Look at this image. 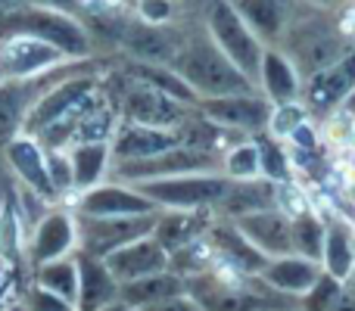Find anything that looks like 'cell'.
<instances>
[{
  "label": "cell",
  "instance_id": "cell-40",
  "mask_svg": "<svg viewBox=\"0 0 355 311\" xmlns=\"http://www.w3.org/2000/svg\"><path fill=\"white\" fill-rule=\"evenodd\" d=\"M141 311H202L196 305L190 296H175V299H166V302H156V305H147Z\"/></svg>",
  "mask_w": 355,
  "mask_h": 311
},
{
  "label": "cell",
  "instance_id": "cell-41",
  "mask_svg": "<svg viewBox=\"0 0 355 311\" xmlns=\"http://www.w3.org/2000/svg\"><path fill=\"white\" fill-rule=\"evenodd\" d=\"M300 3H309V6H315V10L340 12V10H343V6H349V3H355V0H300Z\"/></svg>",
  "mask_w": 355,
  "mask_h": 311
},
{
  "label": "cell",
  "instance_id": "cell-8",
  "mask_svg": "<svg viewBox=\"0 0 355 311\" xmlns=\"http://www.w3.org/2000/svg\"><path fill=\"white\" fill-rule=\"evenodd\" d=\"M162 212V208H159ZM159 212L150 215H125V218H91V215H75V227H78V249L91 252L97 258L112 256L131 240H141L153 233Z\"/></svg>",
  "mask_w": 355,
  "mask_h": 311
},
{
  "label": "cell",
  "instance_id": "cell-42",
  "mask_svg": "<svg viewBox=\"0 0 355 311\" xmlns=\"http://www.w3.org/2000/svg\"><path fill=\"white\" fill-rule=\"evenodd\" d=\"M16 274H12L10 268H6L3 262H0V296H6V293H12V287H16Z\"/></svg>",
  "mask_w": 355,
  "mask_h": 311
},
{
  "label": "cell",
  "instance_id": "cell-23",
  "mask_svg": "<svg viewBox=\"0 0 355 311\" xmlns=\"http://www.w3.org/2000/svg\"><path fill=\"white\" fill-rule=\"evenodd\" d=\"M281 187L284 184L265 181V177H252V181H231L227 196L221 206L215 208L218 218H243V215L262 212V208H281Z\"/></svg>",
  "mask_w": 355,
  "mask_h": 311
},
{
  "label": "cell",
  "instance_id": "cell-36",
  "mask_svg": "<svg viewBox=\"0 0 355 311\" xmlns=\"http://www.w3.org/2000/svg\"><path fill=\"white\" fill-rule=\"evenodd\" d=\"M309 118H312V112H309V106L302 103V100H296V103L275 106V109H271L268 131H271L275 137H281V141H287V137L293 134V131L300 128L302 122H309Z\"/></svg>",
  "mask_w": 355,
  "mask_h": 311
},
{
  "label": "cell",
  "instance_id": "cell-24",
  "mask_svg": "<svg viewBox=\"0 0 355 311\" xmlns=\"http://www.w3.org/2000/svg\"><path fill=\"white\" fill-rule=\"evenodd\" d=\"M246 25L256 31V37L265 47H277L290 25L293 6L290 0H231Z\"/></svg>",
  "mask_w": 355,
  "mask_h": 311
},
{
  "label": "cell",
  "instance_id": "cell-38",
  "mask_svg": "<svg viewBox=\"0 0 355 311\" xmlns=\"http://www.w3.org/2000/svg\"><path fill=\"white\" fill-rule=\"evenodd\" d=\"M22 311H75L72 302L60 299L56 293L37 287V283H28L22 290Z\"/></svg>",
  "mask_w": 355,
  "mask_h": 311
},
{
  "label": "cell",
  "instance_id": "cell-15",
  "mask_svg": "<svg viewBox=\"0 0 355 311\" xmlns=\"http://www.w3.org/2000/svg\"><path fill=\"white\" fill-rule=\"evenodd\" d=\"M3 156H6V165L12 168V175L19 177L22 187H28L35 196H41L47 206L62 202V193L56 190V184L50 181L44 147L35 141V137H28V134L12 137V141L3 147Z\"/></svg>",
  "mask_w": 355,
  "mask_h": 311
},
{
  "label": "cell",
  "instance_id": "cell-20",
  "mask_svg": "<svg viewBox=\"0 0 355 311\" xmlns=\"http://www.w3.org/2000/svg\"><path fill=\"white\" fill-rule=\"evenodd\" d=\"M302 78L300 66L284 53L281 47H268L262 56V69H259V91L268 100L271 106H284V103H296L302 100Z\"/></svg>",
  "mask_w": 355,
  "mask_h": 311
},
{
  "label": "cell",
  "instance_id": "cell-35",
  "mask_svg": "<svg viewBox=\"0 0 355 311\" xmlns=\"http://www.w3.org/2000/svg\"><path fill=\"white\" fill-rule=\"evenodd\" d=\"M343 290H346L343 281H337L331 274H321L315 281V287L306 296H300V311H331L340 296H343Z\"/></svg>",
  "mask_w": 355,
  "mask_h": 311
},
{
  "label": "cell",
  "instance_id": "cell-6",
  "mask_svg": "<svg viewBox=\"0 0 355 311\" xmlns=\"http://www.w3.org/2000/svg\"><path fill=\"white\" fill-rule=\"evenodd\" d=\"M122 75V72H119ZM125 87L122 94H116L119 100V116L128 125H150V128H184V125L193 118L196 106L178 103L175 97L156 91V87L135 81L128 75H122ZM112 85V81H110Z\"/></svg>",
  "mask_w": 355,
  "mask_h": 311
},
{
  "label": "cell",
  "instance_id": "cell-9",
  "mask_svg": "<svg viewBox=\"0 0 355 311\" xmlns=\"http://www.w3.org/2000/svg\"><path fill=\"white\" fill-rule=\"evenodd\" d=\"M196 109L209 118V122L221 125L227 131H237L243 137H256L268 131L271 109L275 106L262 97V91H246V94H227V97H209L200 100Z\"/></svg>",
  "mask_w": 355,
  "mask_h": 311
},
{
  "label": "cell",
  "instance_id": "cell-3",
  "mask_svg": "<svg viewBox=\"0 0 355 311\" xmlns=\"http://www.w3.org/2000/svg\"><path fill=\"white\" fill-rule=\"evenodd\" d=\"M202 25L212 35V41L221 47V53L259 87V69H262L265 44L256 37V31L240 19L231 0H209L202 6Z\"/></svg>",
  "mask_w": 355,
  "mask_h": 311
},
{
  "label": "cell",
  "instance_id": "cell-39",
  "mask_svg": "<svg viewBox=\"0 0 355 311\" xmlns=\"http://www.w3.org/2000/svg\"><path fill=\"white\" fill-rule=\"evenodd\" d=\"M135 12L144 22L168 25L178 12V0H135Z\"/></svg>",
  "mask_w": 355,
  "mask_h": 311
},
{
  "label": "cell",
  "instance_id": "cell-33",
  "mask_svg": "<svg viewBox=\"0 0 355 311\" xmlns=\"http://www.w3.org/2000/svg\"><path fill=\"white\" fill-rule=\"evenodd\" d=\"M259 150V171H262L265 181H275V184H293V156H290L287 141L275 137L271 131H262V134L252 137Z\"/></svg>",
  "mask_w": 355,
  "mask_h": 311
},
{
  "label": "cell",
  "instance_id": "cell-37",
  "mask_svg": "<svg viewBox=\"0 0 355 311\" xmlns=\"http://www.w3.org/2000/svg\"><path fill=\"white\" fill-rule=\"evenodd\" d=\"M47 156V171L50 181L56 184V190L62 193V202L66 196H75V181H72V159H69V150H44ZM72 202V199H69Z\"/></svg>",
  "mask_w": 355,
  "mask_h": 311
},
{
  "label": "cell",
  "instance_id": "cell-21",
  "mask_svg": "<svg viewBox=\"0 0 355 311\" xmlns=\"http://www.w3.org/2000/svg\"><path fill=\"white\" fill-rule=\"evenodd\" d=\"M215 218L218 215L212 208H162L159 218H156L153 237L172 256V252L196 243L200 237H206V231L212 227Z\"/></svg>",
  "mask_w": 355,
  "mask_h": 311
},
{
  "label": "cell",
  "instance_id": "cell-11",
  "mask_svg": "<svg viewBox=\"0 0 355 311\" xmlns=\"http://www.w3.org/2000/svg\"><path fill=\"white\" fill-rule=\"evenodd\" d=\"M187 31L178 28V25H153L144 22L141 16H131L125 25L122 37H119V47L125 50V60H137V62H159V66H172V60L178 56L184 44Z\"/></svg>",
  "mask_w": 355,
  "mask_h": 311
},
{
  "label": "cell",
  "instance_id": "cell-5",
  "mask_svg": "<svg viewBox=\"0 0 355 311\" xmlns=\"http://www.w3.org/2000/svg\"><path fill=\"white\" fill-rule=\"evenodd\" d=\"M103 72L106 69H87V72H75V75H69V78L56 81V85L31 106L28 116H25L22 134H28V137L44 134V131L53 128L56 122H62L69 112L78 109L81 103H87V100L103 87Z\"/></svg>",
  "mask_w": 355,
  "mask_h": 311
},
{
  "label": "cell",
  "instance_id": "cell-22",
  "mask_svg": "<svg viewBox=\"0 0 355 311\" xmlns=\"http://www.w3.org/2000/svg\"><path fill=\"white\" fill-rule=\"evenodd\" d=\"M75 265H78V299L75 311H100L119 299V287L122 283L112 277L103 258L91 256L85 249H75Z\"/></svg>",
  "mask_w": 355,
  "mask_h": 311
},
{
  "label": "cell",
  "instance_id": "cell-18",
  "mask_svg": "<svg viewBox=\"0 0 355 311\" xmlns=\"http://www.w3.org/2000/svg\"><path fill=\"white\" fill-rule=\"evenodd\" d=\"M234 224L246 233V240H250L265 258L296 256L293 231H290V212H284V208H262V212L237 218Z\"/></svg>",
  "mask_w": 355,
  "mask_h": 311
},
{
  "label": "cell",
  "instance_id": "cell-12",
  "mask_svg": "<svg viewBox=\"0 0 355 311\" xmlns=\"http://www.w3.org/2000/svg\"><path fill=\"white\" fill-rule=\"evenodd\" d=\"M75 215H91V218H125V215H150L159 212L153 199L141 193L131 184H97L72 199Z\"/></svg>",
  "mask_w": 355,
  "mask_h": 311
},
{
  "label": "cell",
  "instance_id": "cell-14",
  "mask_svg": "<svg viewBox=\"0 0 355 311\" xmlns=\"http://www.w3.org/2000/svg\"><path fill=\"white\" fill-rule=\"evenodd\" d=\"M206 240L215 252L218 268L234 271V274H240V277L262 274L265 265H268V258L246 240V233L240 231L231 218H215L212 227L206 231Z\"/></svg>",
  "mask_w": 355,
  "mask_h": 311
},
{
  "label": "cell",
  "instance_id": "cell-10",
  "mask_svg": "<svg viewBox=\"0 0 355 311\" xmlns=\"http://www.w3.org/2000/svg\"><path fill=\"white\" fill-rule=\"evenodd\" d=\"M352 91H355V44L343 56H337L331 66L309 75L306 85H302V103L309 106L312 116H331V112H340L343 100Z\"/></svg>",
  "mask_w": 355,
  "mask_h": 311
},
{
  "label": "cell",
  "instance_id": "cell-45",
  "mask_svg": "<svg viewBox=\"0 0 355 311\" xmlns=\"http://www.w3.org/2000/svg\"><path fill=\"white\" fill-rule=\"evenodd\" d=\"M209 0H178V6H184V10H200L202 12V6H206Z\"/></svg>",
  "mask_w": 355,
  "mask_h": 311
},
{
  "label": "cell",
  "instance_id": "cell-26",
  "mask_svg": "<svg viewBox=\"0 0 355 311\" xmlns=\"http://www.w3.org/2000/svg\"><path fill=\"white\" fill-rule=\"evenodd\" d=\"M324 218H327V237H324L321 268H324V274L346 281L355 271V227L343 215H324Z\"/></svg>",
  "mask_w": 355,
  "mask_h": 311
},
{
  "label": "cell",
  "instance_id": "cell-48",
  "mask_svg": "<svg viewBox=\"0 0 355 311\" xmlns=\"http://www.w3.org/2000/svg\"><path fill=\"white\" fill-rule=\"evenodd\" d=\"M343 283H346V290H349V293L355 296V271H352V274H349V277H346V281H343Z\"/></svg>",
  "mask_w": 355,
  "mask_h": 311
},
{
  "label": "cell",
  "instance_id": "cell-4",
  "mask_svg": "<svg viewBox=\"0 0 355 311\" xmlns=\"http://www.w3.org/2000/svg\"><path fill=\"white\" fill-rule=\"evenodd\" d=\"M159 208H218L227 196L231 177L221 171H202V175H175L156 177V181L131 184Z\"/></svg>",
  "mask_w": 355,
  "mask_h": 311
},
{
  "label": "cell",
  "instance_id": "cell-13",
  "mask_svg": "<svg viewBox=\"0 0 355 311\" xmlns=\"http://www.w3.org/2000/svg\"><path fill=\"white\" fill-rule=\"evenodd\" d=\"M62 62H69V56L41 37L16 35L0 41V78H35Z\"/></svg>",
  "mask_w": 355,
  "mask_h": 311
},
{
  "label": "cell",
  "instance_id": "cell-2",
  "mask_svg": "<svg viewBox=\"0 0 355 311\" xmlns=\"http://www.w3.org/2000/svg\"><path fill=\"white\" fill-rule=\"evenodd\" d=\"M41 37V41L53 44L56 50L69 56V60H91L97 56L94 50V35L81 19L69 16L60 10H47L37 3H22L10 12H0V41L3 37Z\"/></svg>",
  "mask_w": 355,
  "mask_h": 311
},
{
  "label": "cell",
  "instance_id": "cell-43",
  "mask_svg": "<svg viewBox=\"0 0 355 311\" xmlns=\"http://www.w3.org/2000/svg\"><path fill=\"white\" fill-rule=\"evenodd\" d=\"M346 287V283H343ZM331 311H355V296L349 293V290H343V296L337 299V305H334Z\"/></svg>",
  "mask_w": 355,
  "mask_h": 311
},
{
  "label": "cell",
  "instance_id": "cell-46",
  "mask_svg": "<svg viewBox=\"0 0 355 311\" xmlns=\"http://www.w3.org/2000/svg\"><path fill=\"white\" fill-rule=\"evenodd\" d=\"M22 3H28V0H0V12H10V10H16V6H22Z\"/></svg>",
  "mask_w": 355,
  "mask_h": 311
},
{
  "label": "cell",
  "instance_id": "cell-32",
  "mask_svg": "<svg viewBox=\"0 0 355 311\" xmlns=\"http://www.w3.org/2000/svg\"><path fill=\"white\" fill-rule=\"evenodd\" d=\"M31 283L50 290V293H56L60 299L75 305V299H78V265H75V252L31 268Z\"/></svg>",
  "mask_w": 355,
  "mask_h": 311
},
{
  "label": "cell",
  "instance_id": "cell-27",
  "mask_svg": "<svg viewBox=\"0 0 355 311\" xmlns=\"http://www.w3.org/2000/svg\"><path fill=\"white\" fill-rule=\"evenodd\" d=\"M0 262L16 274V281L22 268L31 271L28 256H25V224H22L19 202L12 190H6L3 202H0Z\"/></svg>",
  "mask_w": 355,
  "mask_h": 311
},
{
  "label": "cell",
  "instance_id": "cell-44",
  "mask_svg": "<svg viewBox=\"0 0 355 311\" xmlns=\"http://www.w3.org/2000/svg\"><path fill=\"white\" fill-rule=\"evenodd\" d=\"M340 112H343V116H349V118H355V91H352L349 97L343 100V106H340Z\"/></svg>",
  "mask_w": 355,
  "mask_h": 311
},
{
  "label": "cell",
  "instance_id": "cell-17",
  "mask_svg": "<svg viewBox=\"0 0 355 311\" xmlns=\"http://www.w3.org/2000/svg\"><path fill=\"white\" fill-rule=\"evenodd\" d=\"M184 143L181 128H150V125H128L119 122L116 134L110 141L112 162H137V159L159 156Z\"/></svg>",
  "mask_w": 355,
  "mask_h": 311
},
{
  "label": "cell",
  "instance_id": "cell-28",
  "mask_svg": "<svg viewBox=\"0 0 355 311\" xmlns=\"http://www.w3.org/2000/svg\"><path fill=\"white\" fill-rule=\"evenodd\" d=\"M175 296H187V281L175 271H162V274H150L141 277V281H128L119 287V299L131 308H147L156 305V302L175 299Z\"/></svg>",
  "mask_w": 355,
  "mask_h": 311
},
{
  "label": "cell",
  "instance_id": "cell-30",
  "mask_svg": "<svg viewBox=\"0 0 355 311\" xmlns=\"http://www.w3.org/2000/svg\"><path fill=\"white\" fill-rule=\"evenodd\" d=\"M69 159H72V181H75V196H78L103 181V175L110 171L112 162V150L110 143H78V147H69Z\"/></svg>",
  "mask_w": 355,
  "mask_h": 311
},
{
  "label": "cell",
  "instance_id": "cell-31",
  "mask_svg": "<svg viewBox=\"0 0 355 311\" xmlns=\"http://www.w3.org/2000/svg\"><path fill=\"white\" fill-rule=\"evenodd\" d=\"M290 231H293V252L302 258L321 262L324 256V237H327V218L312 206H302L300 212L290 215Z\"/></svg>",
  "mask_w": 355,
  "mask_h": 311
},
{
  "label": "cell",
  "instance_id": "cell-19",
  "mask_svg": "<svg viewBox=\"0 0 355 311\" xmlns=\"http://www.w3.org/2000/svg\"><path fill=\"white\" fill-rule=\"evenodd\" d=\"M103 262L119 283H128V281H141V277L168 271V252L162 249L159 240H156L153 233H147V237H141V240L125 243L122 249L106 256Z\"/></svg>",
  "mask_w": 355,
  "mask_h": 311
},
{
  "label": "cell",
  "instance_id": "cell-29",
  "mask_svg": "<svg viewBox=\"0 0 355 311\" xmlns=\"http://www.w3.org/2000/svg\"><path fill=\"white\" fill-rule=\"evenodd\" d=\"M119 72L128 75L135 81H144V85L156 87V91L168 94L175 97L178 103H187V106H196L200 97L193 94V87L175 72L172 66H159V62H137V60H119Z\"/></svg>",
  "mask_w": 355,
  "mask_h": 311
},
{
  "label": "cell",
  "instance_id": "cell-7",
  "mask_svg": "<svg viewBox=\"0 0 355 311\" xmlns=\"http://www.w3.org/2000/svg\"><path fill=\"white\" fill-rule=\"evenodd\" d=\"M221 159H225V153L193 147V143H181L175 150H166V153L150 159H137V162H112V171L122 177V184H141V181H156V177L221 171Z\"/></svg>",
  "mask_w": 355,
  "mask_h": 311
},
{
  "label": "cell",
  "instance_id": "cell-16",
  "mask_svg": "<svg viewBox=\"0 0 355 311\" xmlns=\"http://www.w3.org/2000/svg\"><path fill=\"white\" fill-rule=\"evenodd\" d=\"M75 249H78V227H75V215H69L66 208L44 212L35 231H31L28 243H25V256H28L31 268L62 256H72Z\"/></svg>",
  "mask_w": 355,
  "mask_h": 311
},
{
  "label": "cell",
  "instance_id": "cell-25",
  "mask_svg": "<svg viewBox=\"0 0 355 311\" xmlns=\"http://www.w3.org/2000/svg\"><path fill=\"white\" fill-rule=\"evenodd\" d=\"M324 274L321 262H312V258H302V256H281V258H268L262 271V281H268L275 290L287 296H306L309 290L315 287V281Z\"/></svg>",
  "mask_w": 355,
  "mask_h": 311
},
{
  "label": "cell",
  "instance_id": "cell-34",
  "mask_svg": "<svg viewBox=\"0 0 355 311\" xmlns=\"http://www.w3.org/2000/svg\"><path fill=\"white\" fill-rule=\"evenodd\" d=\"M221 175H227L231 181H252V177H262V171H259V150H256V141H252V137L237 141L234 147L225 150Z\"/></svg>",
  "mask_w": 355,
  "mask_h": 311
},
{
  "label": "cell",
  "instance_id": "cell-1",
  "mask_svg": "<svg viewBox=\"0 0 355 311\" xmlns=\"http://www.w3.org/2000/svg\"><path fill=\"white\" fill-rule=\"evenodd\" d=\"M172 69L193 87V94L200 100L259 91V87L221 53V47L212 41V35L206 31L202 22L196 25V28H187L181 50H178V56L172 60Z\"/></svg>",
  "mask_w": 355,
  "mask_h": 311
},
{
  "label": "cell",
  "instance_id": "cell-49",
  "mask_svg": "<svg viewBox=\"0 0 355 311\" xmlns=\"http://www.w3.org/2000/svg\"><path fill=\"white\" fill-rule=\"evenodd\" d=\"M0 81H3V78H0Z\"/></svg>",
  "mask_w": 355,
  "mask_h": 311
},
{
  "label": "cell",
  "instance_id": "cell-47",
  "mask_svg": "<svg viewBox=\"0 0 355 311\" xmlns=\"http://www.w3.org/2000/svg\"><path fill=\"white\" fill-rule=\"evenodd\" d=\"M100 311H137V308H131V305H125L122 299H116L112 305H106V308H100Z\"/></svg>",
  "mask_w": 355,
  "mask_h": 311
}]
</instances>
